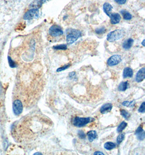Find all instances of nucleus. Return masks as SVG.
<instances>
[{
    "instance_id": "nucleus-1",
    "label": "nucleus",
    "mask_w": 145,
    "mask_h": 155,
    "mask_svg": "<svg viewBox=\"0 0 145 155\" xmlns=\"http://www.w3.org/2000/svg\"><path fill=\"white\" fill-rule=\"evenodd\" d=\"M81 32L80 31L75 29H69L67 30L66 42L69 45H71L75 42L81 37Z\"/></svg>"
},
{
    "instance_id": "nucleus-2",
    "label": "nucleus",
    "mask_w": 145,
    "mask_h": 155,
    "mask_svg": "<svg viewBox=\"0 0 145 155\" xmlns=\"http://www.w3.org/2000/svg\"><path fill=\"white\" fill-rule=\"evenodd\" d=\"M124 34L125 32L124 30H115L108 33L107 37V39L109 42H114L123 37L124 35Z\"/></svg>"
},
{
    "instance_id": "nucleus-3",
    "label": "nucleus",
    "mask_w": 145,
    "mask_h": 155,
    "mask_svg": "<svg viewBox=\"0 0 145 155\" xmlns=\"http://www.w3.org/2000/svg\"><path fill=\"white\" fill-rule=\"evenodd\" d=\"M91 120V118H81L76 117L73 120V125L78 127H82L86 125Z\"/></svg>"
},
{
    "instance_id": "nucleus-4",
    "label": "nucleus",
    "mask_w": 145,
    "mask_h": 155,
    "mask_svg": "<svg viewBox=\"0 0 145 155\" xmlns=\"http://www.w3.org/2000/svg\"><path fill=\"white\" fill-rule=\"evenodd\" d=\"M49 35L52 37H58L63 35V31L59 26L53 25L49 29Z\"/></svg>"
},
{
    "instance_id": "nucleus-5",
    "label": "nucleus",
    "mask_w": 145,
    "mask_h": 155,
    "mask_svg": "<svg viewBox=\"0 0 145 155\" xmlns=\"http://www.w3.org/2000/svg\"><path fill=\"white\" fill-rule=\"evenodd\" d=\"M39 16V11L37 9H31L27 11L24 14V19L26 20H29L32 19H37Z\"/></svg>"
},
{
    "instance_id": "nucleus-6",
    "label": "nucleus",
    "mask_w": 145,
    "mask_h": 155,
    "mask_svg": "<svg viewBox=\"0 0 145 155\" xmlns=\"http://www.w3.org/2000/svg\"><path fill=\"white\" fill-rule=\"evenodd\" d=\"M13 109L14 114L19 115L23 111V104L20 100H15L13 103Z\"/></svg>"
},
{
    "instance_id": "nucleus-7",
    "label": "nucleus",
    "mask_w": 145,
    "mask_h": 155,
    "mask_svg": "<svg viewBox=\"0 0 145 155\" xmlns=\"http://www.w3.org/2000/svg\"><path fill=\"white\" fill-rule=\"evenodd\" d=\"M121 61H122V58L120 55H118V54L113 55L108 59L107 64L109 66L113 67L119 64L121 62Z\"/></svg>"
},
{
    "instance_id": "nucleus-8",
    "label": "nucleus",
    "mask_w": 145,
    "mask_h": 155,
    "mask_svg": "<svg viewBox=\"0 0 145 155\" xmlns=\"http://www.w3.org/2000/svg\"><path fill=\"white\" fill-rule=\"evenodd\" d=\"M145 78V68H143L140 69L136 75L135 80L137 82H142Z\"/></svg>"
},
{
    "instance_id": "nucleus-9",
    "label": "nucleus",
    "mask_w": 145,
    "mask_h": 155,
    "mask_svg": "<svg viewBox=\"0 0 145 155\" xmlns=\"http://www.w3.org/2000/svg\"><path fill=\"white\" fill-rule=\"evenodd\" d=\"M109 17L110 18V22L113 25L118 24L121 20V16L118 13H111Z\"/></svg>"
},
{
    "instance_id": "nucleus-10",
    "label": "nucleus",
    "mask_w": 145,
    "mask_h": 155,
    "mask_svg": "<svg viewBox=\"0 0 145 155\" xmlns=\"http://www.w3.org/2000/svg\"><path fill=\"white\" fill-rule=\"evenodd\" d=\"M135 134L137 137V139L140 140H143L145 139V131H143V127L141 126H140L135 131Z\"/></svg>"
},
{
    "instance_id": "nucleus-11",
    "label": "nucleus",
    "mask_w": 145,
    "mask_h": 155,
    "mask_svg": "<svg viewBox=\"0 0 145 155\" xmlns=\"http://www.w3.org/2000/svg\"><path fill=\"white\" fill-rule=\"evenodd\" d=\"M112 108H113V106L111 104H109V103L105 104H103L101 107L100 112L102 114L108 113L110 112Z\"/></svg>"
},
{
    "instance_id": "nucleus-12",
    "label": "nucleus",
    "mask_w": 145,
    "mask_h": 155,
    "mask_svg": "<svg viewBox=\"0 0 145 155\" xmlns=\"http://www.w3.org/2000/svg\"><path fill=\"white\" fill-rule=\"evenodd\" d=\"M133 76V70L129 67H127L124 68L123 72V77L124 78H131Z\"/></svg>"
},
{
    "instance_id": "nucleus-13",
    "label": "nucleus",
    "mask_w": 145,
    "mask_h": 155,
    "mask_svg": "<svg viewBox=\"0 0 145 155\" xmlns=\"http://www.w3.org/2000/svg\"><path fill=\"white\" fill-rule=\"evenodd\" d=\"M113 9V6L110 5L109 3H105L103 5V10L105 13L108 16H110V14H111V11Z\"/></svg>"
},
{
    "instance_id": "nucleus-14",
    "label": "nucleus",
    "mask_w": 145,
    "mask_h": 155,
    "mask_svg": "<svg viewBox=\"0 0 145 155\" xmlns=\"http://www.w3.org/2000/svg\"><path fill=\"white\" fill-rule=\"evenodd\" d=\"M134 43V40L132 38H129L128 39L126 40L124 43H123V48L126 50H128L132 48L133 44Z\"/></svg>"
},
{
    "instance_id": "nucleus-15",
    "label": "nucleus",
    "mask_w": 145,
    "mask_h": 155,
    "mask_svg": "<svg viewBox=\"0 0 145 155\" xmlns=\"http://www.w3.org/2000/svg\"><path fill=\"white\" fill-rule=\"evenodd\" d=\"M88 139L90 142H93L97 138V134L96 131H90L87 133Z\"/></svg>"
},
{
    "instance_id": "nucleus-16",
    "label": "nucleus",
    "mask_w": 145,
    "mask_h": 155,
    "mask_svg": "<svg viewBox=\"0 0 145 155\" xmlns=\"http://www.w3.org/2000/svg\"><path fill=\"white\" fill-rule=\"evenodd\" d=\"M128 82H122L120 83L118 87V90L120 91H126L128 88Z\"/></svg>"
},
{
    "instance_id": "nucleus-17",
    "label": "nucleus",
    "mask_w": 145,
    "mask_h": 155,
    "mask_svg": "<svg viewBox=\"0 0 145 155\" xmlns=\"http://www.w3.org/2000/svg\"><path fill=\"white\" fill-rule=\"evenodd\" d=\"M42 3L41 2L40 0H37L34 1L30 5V7L32 8V9H38L39 8H40L42 5Z\"/></svg>"
},
{
    "instance_id": "nucleus-18",
    "label": "nucleus",
    "mask_w": 145,
    "mask_h": 155,
    "mask_svg": "<svg viewBox=\"0 0 145 155\" xmlns=\"http://www.w3.org/2000/svg\"><path fill=\"white\" fill-rule=\"evenodd\" d=\"M121 13L122 16L124 17V19L126 20H130V19H132V16L129 13V12H128L127 11H121Z\"/></svg>"
},
{
    "instance_id": "nucleus-19",
    "label": "nucleus",
    "mask_w": 145,
    "mask_h": 155,
    "mask_svg": "<svg viewBox=\"0 0 145 155\" xmlns=\"http://www.w3.org/2000/svg\"><path fill=\"white\" fill-rule=\"evenodd\" d=\"M104 147L106 150H112L116 147V144L113 142H108L105 143Z\"/></svg>"
},
{
    "instance_id": "nucleus-20",
    "label": "nucleus",
    "mask_w": 145,
    "mask_h": 155,
    "mask_svg": "<svg viewBox=\"0 0 145 155\" xmlns=\"http://www.w3.org/2000/svg\"><path fill=\"white\" fill-rule=\"evenodd\" d=\"M127 126V123L126 122L122 121V122L119 125L118 127V128H117V132H118V133H120V132H121L122 131L124 130V128L126 127Z\"/></svg>"
},
{
    "instance_id": "nucleus-21",
    "label": "nucleus",
    "mask_w": 145,
    "mask_h": 155,
    "mask_svg": "<svg viewBox=\"0 0 145 155\" xmlns=\"http://www.w3.org/2000/svg\"><path fill=\"white\" fill-rule=\"evenodd\" d=\"M121 114L123 117L125 118L126 119H128L130 117V114L128 112L124 110H120Z\"/></svg>"
},
{
    "instance_id": "nucleus-22",
    "label": "nucleus",
    "mask_w": 145,
    "mask_h": 155,
    "mask_svg": "<svg viewBox=\"0 0 145 155\" xmlns=\"http://www.w3.org/2000/svg\"><path fill=\"white\" fill-rule=\"evenodd\" d=\"M135 104V101H125L124 102H122V105H124L126 107H132L134 106Z\"/></svg>"
},
{
    "instance_id": "nucleus-23",
    "label": "nucleus",
    "mask_w": 145,
    "mask_h": 155,
    "mask_svg": "<svg viewBox=\"0 0 145 155\" xmlns=\"http://www.w3.org/2000/svg\"><path fill=\"white\" fill-rule=\"evenodd\" d=\"M54 49L59 50H65L67 49V45L65 44H62L59 45L54 46L53 47Z\"/></svg>"
},
{
    "instance_id": "nucleus-24",
    "label": "nucleus",
    "mask_w": 145,
    "mask_h": 155,
    "mask_svg": "<svg viewBox=\"0 0 145 155\" xmlns=\"http://www.w3.org/2000/svg\"><path fill=\"white\" fill-rule=\"evenodd\" d=\"M95 32L97 35H102L106 32V29L105 27H99L96 30Z\"/></svg>"
},
{
    "instance_id": "nucleus-25",
    "label": "nucleus",
    "mask_w": 145,
    "mask_h": 155,
    "mask_svg": "<svg viewBox=\"0 0 145 155\" xmlns=\"http://www.w3.org/2000/svg\"><path fill=\"white\" fill-rule=\"evenodd\" d=\"M8 63H9V66H10L11 68H15V67H16L15 63L13 61V59H11V57L8 56Z\"/></svg>"
},
{
    "instance_id": "nucleus-26",
    "label": "nucleus",
    "mask_w": 145,
    "mask_h": 155,
    "mask_svg": "<svg viewBox=\"0 0 145 155\" xmlns=\"http://www.w3.org/2000/svg\"><path fill=\"white\" fill-rule=\"evenodd\" d=\"M124 134H120V135L118 137V138H117V140H116V141H117V143H118V144H120L121 142L124 140Z\"/></svg>"
},
{
    "instance_id": "nucleus-27",
    "label": "nucleus",
    "mask_w": 145,
    "mask_h": 155,
    "mask_svg": "<svg viewBox=\"0 0 145 155\" xmlns=\"http://www.w3.org/2000/svg\"><path fill=\"white\" fill-rule=\"evenodd\" d=\"M70 64H68L67 65H65L64 66H63V67H60V68H58V69L56 70V71L57 72H60V71H64L67 68H69V67H70Z\"/></svg>"
},
{
    "instance_id": "nucleus-28",
    "label": "nucleus",
    "mask_w": 145,
    "mask_h": 155,
    "mask_svg": "<svg viewBox=\"0 0 145 155\" xmlns=\"http://www.w3.org/2000/svg\"><path fill=\"white\" fill-rule=\"evenodd\" d=\"M139 112L140 113H143L145 112V102H143L142 103V104H141L140 107L139 108Z\"/></svg>"
},
{
    "instance_id": "nucleus-29",
    "label": "nucleus",
    "mask_w": 145,
    "mask_h": 155,
    "mask_svg": "<svg viewBox=\"0 0 145 155\" xmlns=\"http://www.w3.org/2000/svg\"><path fill=\"white\" fill-rule=\"evenodd\" d=\"M78 137L79 138L83 139L85 138V134L83 131H79L78 132Z\"/></svg>"
},
{
    "instance_id": "nucleus-30",
    "label": "nucleus",
    "mask_w": 145,
    "mask_h": 155,
    "mask_svg": "<svg viewBox=\"0 0 145 155\" xmlns=\"http://www.w3.org/2000/svg\"><path fill=\"white\" fill-rule=\"evenodd\" d=\"M127 0H115L116 2L118 5H124L126 2Z\"/></svg>"
},
{
    "instance_id": "nucleus-31",
    "label": "nucleus",
    "mask_w": 145,
    "mask_h": 155,
    "mask_svg": "<svg viewBox=\"0 0 145 155\" xmlns=\"http://www.w3.org/2000/svg\"><path fill=\"white\" fill-rule=\"evenodd\" d=\"M76 76V72H70V74H69V77L71 78H73Z\"/></svg>"
},
{
    "instance_id": "nucleus-32",
    "label": "nucleus",
    "mask_w": 145,
    "mask_h": 155,
    "mask_svg": "<svg viewBox=\"0 0 145 155\" xmlns=\"http://www.w3.org/2000/svg\"><path fill=\"white\" fill-rule=\"evenodd\" d=\"M94 155H104V153H102V152H101V151H96V152H95V153H94Z\"/></svg>"
},
{
    "instance_id": "nucleus-33",
    "label": "nucleus",
    "mask_w": 145,
    "mask_h": 155,
    "mask_svg": "<svg viewBox=\"0 0 145 155\" xmlns=\"http://www.w3.org/2000/svg\"><path fill=\"white\" fill-rule=\"evenodd\" d=\"M40 1L42 3V4H43L47 2L48 1H50V0H40Z\"/></svg>"
},
{
    "instance_id": "nucleus-34",
    "label": "nucleus",
    "mask_w": 145,
    "mask_h": 155,
    "mask_svg": "<svg viewBox=\"0 0 145 155\" xmlns=\"http://www.w3.org/2000/svg\"><path fill=\"white\" fill-rule=\"evenodd\" d=\"M145 40H143V43H142V45H143V46H145Z\"/></svg>"
},
{
    "instance_id": "nucleus-35",
    "label": "nucleus",
    "mask_w": 145,
    "mask_h": 155,
    "mask_svg": "<svg viewBox=\"0 0 145 155\" xmlns=\"http://www.w3.org/2000/svg\"><path fill=\"white\" fill-rule=\"evenodd\" d=\"M34 155H42L41 153H34Z\"/></svg>"
}]
</instances>
